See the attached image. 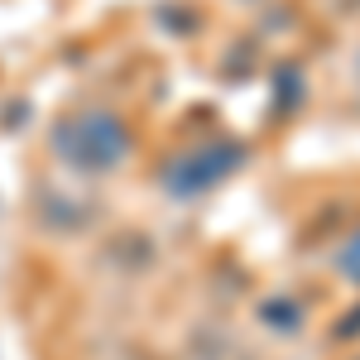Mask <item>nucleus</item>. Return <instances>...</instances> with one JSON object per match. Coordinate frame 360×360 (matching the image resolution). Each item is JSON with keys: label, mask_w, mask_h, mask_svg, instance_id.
Wrapping results in <instances>:
<instances>
[{"label": "nucleus", "mask_w": 360, "mask_h": 360, "mask_svg": "<svg viewBox=\"0 0 360 360\" xmlns=\"http://www.w3.org/2000/svg\"><path fill=\"white\" fill-rule=\"evenodd\" d=\"M53 149L82 173H111L130 154V125L111 111H82L68 115L53 130Z\"/></svg>", "instance_id": "nucleus-1"}, {"label": "nucleus", "mask_w": 360, "mask_h": 360, "mask_svg": "<svg viewBox=\"0 0 360 360\" xmlns=\"http://www.w3.org/2000/svg\"><path fill=\"white\" fill-rule=\"evenodd\" d=\"M341 274L351 278V283H360V231H356V240L341 250Z\"/></svg>", "instance_id": "nucleus-2"}, {"label": "nucleus", "mask_w": 360, "mask_h": 360, "mask_svg": "<svg viewBox=\"0 0 360 360\" xmlns=\"http://www.w3.org/2000/svg\"><path fill=\"white\" fill-rule=\"evenodd\" d=\"M336 5H341V10H360V0H336Z\"/></svg>", "instance_id": "nucleus-3"}]
</instances>
